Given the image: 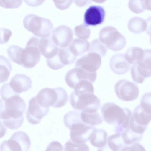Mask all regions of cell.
Masks as SVG:
<instances>
[{"label":"cell","mask_w":151,"mask_h":151,"mask_svg":"<svg viewBox=\"0 0 151 151\" xmlns=\"http://www.w3.org/2000/svg\"><path fill=\"white\" fill-rule=\"evenodd\" d=\"M38 104L42 106L60 108L66 103L68 99L65 90L61 87L45 88L40 90L35 96Z\"/></svg>","instance_id":"cell-1"},{"label":"cell","mask_w":151,"mask_h":151,"mask_svg":"<svg viewBox=\"0 0 151 151\" xmlns=\"http://www.w3.org/2000/svg\"><path fill=\"white\" fill-rule=\"evenodd\" d=\"M23 23L27 30L39 37L50 36L53 27L52 23L49 19L33 14L26 15Z\"/></svg>","instance_id":"cell-2"},{"label":"cell","mask_w":151,"mask_h":151,"mask_svg":"<svg viewBox=\"0 0 151 151\" xmlns=\"http://www.w3.org/2000/svg\"><path fill=\"white\" fill-rule=\"evenodd\" d=\"M39 38L32 36L27 43L25 48H22L19 65L26 68L34 67L40 61L41 53L38 47Z\"/></svg>","instance_id":"cell-3"},{"label":"cell","mask_w":151,"mask_h":151,"mask_svg":"<svg viewBox=\"0 0 151 151\" xmlns=\"http://www.w3.org/2000/svg\"><path fill=\"white\" fill-rule=\"evenodd\" d=\"M99 40L107 48L114 51L122 50L126 44L124 37L116 29L111 26L101 29L99 32Z\"/></svg>","instance_id":"cell-4"},{"label":"cell","mask_w":151,"mask_h":151,"mask_svg":"<svg viewBox=\"0 0 151 151\" xmlns=\"http://www.w3.org/2000/svg\"><path fill=\"white\" fill-rule=\"evenodd\" d=\"M69 99L72 107L80 111H97L100 106L99 99L93 93L77 95L73 92L69 96Z\"/></svg>","instance_id":"cell-5"},{"label":"cell","mask_w":151,"mask_h":151,"mask_svg":"<svg viewBox=\"0 0 151 151\" xmlns=\"http://www.w3.org/2000/svg\"><path fill=\"white\" fill-rule=\"evenodd\" d=\"M30 145V140L27 134L22 131H17L14 133L9 140L1 144L0 150L27 151Z\"/></svg>","instance_id":"cell-6"},{"label":"cell","mask_w":151,"mask_h":151,"mask_svg":"<svg viewBox=\"0 0 151 151\" xmlns=\"http://www.w3.org/2000/svg\"><path fill=\"white\" fill-rule=\"evenodd\" d=\"M101 111L103 119L110 124L121 125L126 117L125 108H121L114 102L104 104L101 108Z\"/></svg>","instance_id":"cell-7"},{"label":"cell","mask_w":151,"mask_h":151,"mask_svg":"<svg viewBox=\"0 0 151 151\" xmlns=\"http://www.w3.org/2000/svg\"><path fill=\"white\" fill-rule=\"evenodd\" d=\"M4 100V114L3 120L18 119L23 116L26 104L19 95H14Z\"/></svg>","instance_id":"cell-8"},{"label":"cell","mask_w":151,"mask_h":151,"mask_svg":"<svg viewBox=\"0 0 151 151\" xmlns=\"http://www.w3.org/2000/svg\"><path fill=\"white\" fill-rule=\"evenodd\" d=\"M115 91L117 97L124 101L136 99L139 95V89L135 83L125 79L119 81L114 86Z\"/></svg>","instance_id":"cell-9"},{"label":"cell","mask_w":151,"mask_h":151,"mask_svg":"<svg viewBox=\"0 0 151 151\" xmlns=\"http://www.w3.org/2000/svg\"><path fill=\"white\" fill-rule=\"evenodd\" d=\"M96 72H90L80 67H76L67 73L65 77V80L69 87L74 89L80 81L87 80L93 83L96 80Z\"/></svg>","instance_id":"cell-10"},{"label":"cell","mask_w":151,"mask_h":151,"mask_svg":"<svg viewBox=\"0 0 151 151\" xmlns=\"http://www.w3.org/2000/svg\"><path fill=\"white\" fill-rule=\"evenodd\" d=\"M69 129L70 139L76 143H82L90 140L96 128L82 122L74 125Z\"/></svg>","instance_id":"cell-11"},{"label":"cell","mask_w":151,"mask_h":151,"mask_svg":"<svg viewBox=\"0 0 151 151\" xmlns=\"http://www.w3.org/2000/svg\"><path fill=\"white\" fill-rule=\"evenodd\" d=\"M49 110L48 107L42 106L38 104L35 96L33 97L29 101L26 112V119L31 124H37L47 115Z\"/></svg>","instance_id":"cell-12"},{"label":"cell","mask_w":151,"mask_h":151,"mask_svg":"<svg viewBox=\"0 0 151 151\" xmlns=\"http://www.w3.org/2000/svg\"><path fill=\"white\" fill-rule=\"evenodd\" d=\"M73 38L71 29L66 25H61L57 27L52 33V39L58 47H67L72 42Z\"/></svg>","instance_id":"cell-13"},{"label":"cell","mask_w":151,"mask_h":151,"mask_svg":"<svg viewBox=\"0 0 151 151\" xmlns=\"http://www.w3.org/2000/svg\"><path fill=\"white\" fill-rule=\"evenodd\" d=\"M101 63V58L99 55L95 52H89L77 60L75 67L89 72H95L99 68Z\"/></svg>","instance_id":"cell-14"},{"label":"cell","mask_w":151,"mask_h":151,"mask_svg":"<svg viewBox=\"0 0 151 151\" xmlns=\"http://www.w3.org/2000/svg\"><path fill=\"white\" fill-rule=\"evenodd\" d=\"M105 14V10L102 6H91L85 13L84 24L87 26L101 24L104 20Z\"/></svg>","instance_id":"cell-15"},{"label":"cell","mask_w":151,"mask_h":151,"mask_svg":"<svg viewBox=\"0 0 151 151\" xmlns=\"http://www.w3.org/2000/svg\"><path fill=\"white\" fill-rule=\"evenodd\" d=\"M9 83L14 92L20 93L31 88L32 81L30 77L26 75L17 74L12 77Z\"/></svg>","instance_id":"cell-16"},{"label":"cell","mask_w":151,"mask_h":151,"mask_svg":"<svg viewBox=\"0 0 151 151\" xmlns=\"http://www.w3.org/2000/svg\"><path fill=\"white\" fill-rule=\"evenodd\" d=\"M109 66L114 73L120 75L128 71L130 65L125 59L123 54H117L113 55L111 58Z\"/></svg>","instance_id":"cell-17"},{"label":"cell","mask_w":151,"mask_h":151,"mask_svg":"<svg viewBox=\"0 0 151 151\" xmlns=\"http://www.w3.org/2000/svg\"><path fill=\"white\" fill-rule=\"evenodd\" d=\"M39 38L38 47L40 52L46 59L52 58L57 53L58 47L50 36Z\"/></svg>","instance_id":"cell-18"},{"label":"cell","mask_w":151,"mask_h":151,"mask_svg":"<svg viewBox=\"0 0 151 151\" xmlns=\"http://www.w3.org/2000/svg\"><path fill=\"white\" fill-rule=\"evenodd\" d=\"M69 46L68 48L70 52L77 57L88 51L90 43L87 40L76 38L73 40Z\"/></svg>","instance_id":"cell-19"},{"label":"cell","mask_w":151,"mask_h":151,"mask_svg":"<svg viewBox=\"0 0 151 151\" xmlns=\"http://www.w3.org/2000/svg\"><path fill=\"white\" fill-rule=\"evenodd\" d=\"M144 55V50L136 47L129 48L124 55L127 62L130 64L138 63L142 59Z\"/></svg>","instance_id":"cell-20"},{"label":"cell","mask_w":151,"mask_h":151,"mask_svg":"<svg viewBox=\"0 0 151 151\" xmlns=\"http://www.w3.org/2000/svg\"><path fill=\"white\" fill-rule=\"evenodd\" d=\"M132 117L137 123L147 127L151 120V114L145 112L139 104L135 108Z\"/></svg>","instance_id":"cell-21"},{"label":"cell","mask_w":151,"mask_h":151,"mask_svg":"<svg viewBox=\"0 0 151 151\" xmlns=\"http://www.w3.org/2000/svg\"><path fill=\"white\" fill-rule=\"evenodd\" d=\"M107 134L104 129H95L90 140L93 146L99 148L105 146L107 142Z\"/></svg>","instance_id":"cell-22"},{"label":"cell","mask_w":151,"mask_h":151,"mask_svg":"<svg viewBox=\"0 0 151 151\" xmlns=\"http://www.w3.org/2000/svg\"><path fill=\"white\" fill-rule=\"evenodd\" d=\"M151 72V71L144 69L137 64L133 65L130 68L132 78L137 83H142L146 78L150 77Z\"/></svg>","instance_id":"cell-23"},{"label":"cell","mask_w":151,"mask_h":151,"mask_svg":"<svg viewBox=\"0 0 151 151\" xmlns=\"http://www.w3.org/2000/svg\"><path fill=\"white\" fill-rule=\"evenodd\" d=\"M147 26L146 21L139 17L131 18L128 24L129 30L135 34L140 33L145 31L146 30Z\"/></svg>","instance_id":"cell-24"},{"label":"cell","mask_w":151,"mask_h":151,"mask_svg":"<svg viewBox=\"0 0 151 151\" xmlns=\"http://www.w3.org/2000/svg\"><path fill=\"white\" fill-rule=\"evenodd\" d=\"M81 111L80 116L81 119L86 124L93 126L99 124L103 122L101 116L97 111Z\"/></svg>","instance_id":"cell-25"},{"label":"cell","mask_w":151,"mask_h":151,"mask_svg":"<svg viewBox=\"0 0 151 151\" xmlns=\"http://www.w3.org/2000/svg\"><path fill=\"white\" fill-rule=\"evenodd\" d=\"M12 69L11 64L8 59L0 55V83L8 80Z\"/></svg>","instance_id":"cell-26"},{"label":"cell","mask_w":151,"mask_h":151,"mask_svg":"<svg viewBox=\"0 0 151 151\" xmlns=\"http://www.w3.org/2000/svg\"><path fill=\"white\" fill-rule=\"evenodd\" d=\"M57 55L63 67L73 63L77 57L72 54L67 47H58Z\"/></svg>","instance_id":"cell-27"},{"label":"cell","mask_w":151,"mask_h":151,"mask_svg":"<svg viewBox=\"0 0 151 151\" xmlns=\"http://www.w3.org/2000/svg\"><path fill=\"white\" fill-rule=\"evenodd\" d=\"M107 143L109 147L114 151H122L126 145L121 134L118 133L110 136L108 138Z\"/></svg>","instance_id":"cell-28"},{"label":"cell","mask_w":151,"mask_h":151,"mask_svg":"<svg viewBox=\"0 0 151 151\" xmlns=\"http://www.w3.org/2000/svg\"><path fill=\"white\" fill-rule=\"evenodd\" d=\"M81 111L73 110L67 113L64 116L63 122L65 126L69 129L73 126L83 122L81 116Z\"/></svg>","instance_id":"cell-29"},{"label":"cell","mask_w":151,"mask_h":151,"mask_svg":"<svg viewBox=\"0 0 151 151\" xmlns=\"http://www.w3.org/2000/svg\"><path fill=\"white\" fill-rule=\"evenodd\" d=\"M121 135L126 145H129L139 142L143 137V134L135 132L129 128L123 130Z\"/></svg>","instance_id":"cell-30"},{"label":"cell","mask_w":151,"mask_h":151,"mask_svg":"<svg viewBox=\"0 0 151 151\" xmlns=\"http://www.w3.org/2000/svg\"><path fill=\"white\" fill-rule=\"evenodd\" d=\"M73 93L77 95L86 93H93L94 88L92 83L87 80L79 81L75 86Z\"/></svg>","instance_id":"cell-31"},{"label":"cell","mask_w":151,"mask_h":151,"mask_svg":"<svg viewBox=\"0 0 151 151\" xmlns=\"http://www.w3.org/2000/svg\"><path fill=\"white\" fill-rule=\"evenodd\" d=\"M107 51V47L106 45L99 40L96 39L91 42L88 52L96 53L101 57H103L106 55Z\"/></svg>","instance_id":"cell-32"},{"label":"cell","mask_w":151,"mask_h":151,"mask_svg":"<svg viewBox=\"0 0 151 151\" xmlns=\"http://www.w3.org/2000/svg\"><path fill=\"white\" fill-rule=\"evenodd\" d=\"M74 33L78 38L87 40L90 37L91 31L88 27L83 24L77 26L75 27Z\"/></svg>","instance_id":"cell-33"},{"label":"cell","mask_w":151,"mask_h":151,"mask_svg":"<svg viewBox=\"0 0 151 151\" xmlns=\"http://www.w3.org/2000/svg\"><path fill=\"white\" fill-rule=\"evenodd\" d=\"M64 149L65 151H89V148L86 143H76L69 139L65 144Z\"/></svg>","instance_id":"cell-34"},{"label":"cell","mask_w":151,"mask_h":151,"mask_svg":"<svg viewBox=\"0 0 151 151\" xmlns=\"http://www.w3.org/2000/svg\"><path fill=\"white\" fill-rule=\"evenodd\" d=\"M24 120L23 116L18 119H11L3 120L4 125L7 128L12 130L17 129L22 125Z\"/></svg>","instance_id":"cell-35"},{"label":"cell","mask_w":151,"mask_h":151,"mask_svg":"<svg viewBox=\"0 0 151 151\" xmlns=\"http://www.w3.org/2000/svg\"><path fill=\"white\" fill-rule=\"evenodd\" d=\"M16 95H20V93L14 92L10 87L9 83H4L1 88L0 95L4 100H6Z\"/></svg>","instance_id":"cell-36"},{"label":"cell","mask_w":151,"mask_h":151,"mask_svg":"<svg viewBox=\"0 0 151 151\" xmlns=\"http://www.w3.org/2000/svg\"><path fill=\"white\" fill-rule=\"evenodd\" d=\"M141 108L147 113L151 114V93H147L142 96L140 100Z\"/></svg>","instance_id":"cell-37"},{"label":"cell","mask_w":151,"mask_h":151,"mask_svg":"<svg viewBox=\"0 0 151 151\" xmlns=\"http://www.w3.org/2000/svg\"><path fill=\"white\" fill-rule=\"evenodd\" d=\"M22 0H0V6L7 9H15L22 4Z\"/></svg>","instance_id":"cell-38"},{"label":"cell","mask_w":151,"mask_h":151,"mask_svg":"<svg viewBox=\"0 0 151 151\" xmlns=\"http://www.w3.org/2000/svg\"><path fill=\"white\" fill-rule=\"evenodd\" d=\"M128 5L129 9L136 14L141 13L145 10L141 0H129Z\"/></svg>","instance_id":"cell-39"},{"label":"cell","mask_w":151,"mask_h":151,"mask_svg":"<svg viewBox=\"0 0 151 151\" xmlns=\"http://www.w3.org/2000/svg\"><path fill=\"white\" fill-rule=\"evenodd\" d=\"M12 35V32L9 29L5 28H0V44L6 43Z\"/></svg>","instance_id":"cell-40"},{"label":"cell","mask_w":151,"mask_h":151,"mask_svg":"<svg viewBox=\"0 0 151 151\" xmlns=\"http://www.w3.org/2000/svg\"><path fill=\"white\" fill-rule=\"evenodd\" d=\"M58 9L62 10L68 8L73 3V0H52Z\"/></svg>","instance_id":"cell-41"},{"label":"cell","mask_w":151,"mask_h":151,"mask_svg":"<svg viewBox=\"0 0 151 151\" xmlns=\"http://www.w3.org/2000/svg\"><path fill=\"white\" fill-rule=\"evenodd\" d=\"M144 147L138 142L126 145L122 151H145Z\"/></svg>","instance_id":"cell-42"},{"label":"cell","mask_w":151,"mask_h":151,"mask_svg":"<svg viewBox=\"0 0 151 151\" xmlns=\"http://www.w3.org/2000/svg\"><path fill=\"white\" fill-rule=\"evenodd\" d=\"M63 147L60 143L56 141H52L48 145L46 150H63Z\"/></svg>","instance_id":"cell-43"},{"label":"cell","mask_w":151,"mask_h":151,"mask_svg":"<svg viewBox=\"0 0 151 151\" xmlns=\"http://www.w3.org/2000/svg\"><path fill=\"white\" fill-rule=\"evenodd\" d=\"M28 5L32 7H36L41 5L45 0H23Z\"/></svg>","instance_id":"cell-44"},{"label":"cell","mask_w":151,"mask_h":151,"mask_svg":"<svg viewBox=\"0 0 151 151\" xmlns=\"http://www.w3.org/2000/svg\"><path fill=\"white\" fill-rule=\"evenodd\" d=\"M74 2L78 6L83 7L88 5L92 2L91 0H74Z\"/></svg>","instance_id":"cell-45"},{"label":"cell","mask_w":151,"mask_h":151,"mask_svg":"<svg viewBox=\"0 0 151 151\" xmlns=\"http://www.w3.org/2000/svg\"><path fill=\"white\" fill-rule=\"evenodd\" d=\"M144 9L150 10L151 0H141Z\"/></svg>","instance_id":"cell-46"},{"label":"cell","mask_w":151,"mask_h":151,"mask_svg":"<svg viewBox=\"0 0 151 151\" xmlns=\"http://www.w3.org/2000/svg\"><path fill=\"white\" fill-rule=\"evenodd\" d=\"M7 129L5 125L0 121V138L4 136L6 133Z\"/></svg>","instance_id":"cell-47"},{"label":"cell","mask_w":151,"mask_h":151,"mask_svg":"<svg viewBox=\"0 0 151 151\" xmlns=\"http://www.w3.org/2000/svg\"><path fill=\"white\" fill-rule=\"evenodd\" d=\"M92 1L95 2L99 3H102L105 1H106V0H91Z\"/></svg>","instance_id":"cell-48"}]
</instances>
